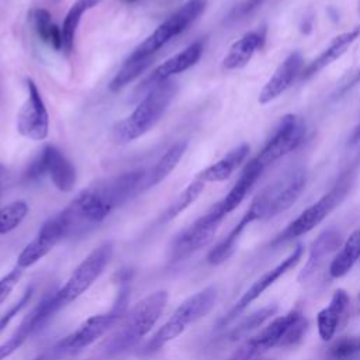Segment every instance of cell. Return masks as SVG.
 <instances>
[{
	"label": "cell",
	"mask_w": 360,
	"mask_h": 360,
	"mask_svg": "<svg viewBox=\"0 0 360 360\" xmlns=\"http://www.w3.org/2000/svg\"><path fill=\"white\" fill-rule=\"evenodd\" d=\"M28 97L17 114L18 132L30 139L42 141L48 135L49 115L37 84L27 79Z\"/></svg>",
	"instance_id": "4fadbf2b"
},
{
	"label": "cell",
	"mask_w": 360,
	"mask_h": 360,
	"mask_svg": "<svg viewBox=\"0 0 360 360\" xmlns=\"http://www.w3.org/2000/svg\"><path fill=\"white\" fill-rule=\"evenodd\" d=\"M263 172H264V167L262 165H259L255 160V158L243 167V170H242L239 179L235 181L233 187L228 191V194L221 201H218V204L225 215L232 212L245 200V197L248 195V193L250 191L253 184L259 180V177L262 176Z\"/></svg>",
	"instance_id": "7402d4cb"
},
{
	"label": "cell",
	"mask_w": 360,
	"mask_h": 360,
	"mask_svg": "<svg viewBox=\"0 0 360 360\" xmlns=\"http://www.w3.org/2000/svg\"><path fill=\"white\" fill-rule=\"evenodd\" d=\"M145 176L143 169H135L100 180L82 190L59 212L66 226V236L86 232L103 222L114 208L142 191Z\"/></svg>",
	"instance_id": "6da1fadb"
},
{
	"label": "cell",
	"mask_w": 360,
	"mask_h": 360,
	"mask_svg": "<svg viewBox=\"0 0 360 360\" xmlns=\"http://www.w3.org/2000/svg\"><path fill=\"white\" fill-rule=\"evenodd\" d=\"M277 312V305L276 304H270L253 314H250L249 316H246L242 322H239L229 333V339L231 340H239L245 336H248L250 332L256 330L257 328H260L267 319H270L274 314Z\"/></svg>",
	"instance_id": "1f68e13d"
},
{
	"label": "cell",
	"mask_w": 360,
	"mask_h": 360,
	"mask_svg": "<svg viewBox=\"0 0 360 360\" xmlns=\"http://www.w3.org/2000/svg\"><path fill=\"white\" fill-rule=\"evenodd\" d=\"M304 253V246L302 245H297L294 248V250L281 262L278 263L276 267H273L271 270H269L267 273H264L262 277H259L245 292L243 295L236 301V304L218 321L217 328H224L228 323H231L239 314L243 312V309L252 304L257 297L262 295V292L264 290H267L271 284H274L283 274H285L288 270H291L292 267L297 266V263L300 262L301 256Z\"/></svg>",
	"instance_id": "7c38bea8"
},
{
	"label": "cell",
	"mask_w": 360,
	"mask_h": 360,
	"mask_svg": "<svg viewBox=\"0 0 360 360\" xmlns=\"http://www.w3.org/2000/svg\"><path fill=\"white\" fill-rule=\"evenodd\" d=\"M360 259V228L356 229L343 243L342 249L333 257L329 266V274L333 278L342 277Z\"/></svg>",
	"instance_id": "4316f807"
},
{
	"label": "cell",
	"mask_w": 360,
	"mask_h": 360,
	"mask_svg": "<svg viewBox=\"0 0 360 360\" xmlns=\"http://www.w3.org/2000/svg\"><path fill=\"white\" fill-rule=\"evenodd\" d=\"M28 205L25 201H13L0 208V235L15 229L27 217Z\"/></svg>",
	"instance_id": "d6a6232c"
},
{
	"label": "cell",
	"mask_w": 360,
	"mask_h": 360,
	"mask_svg": "<svg viewBox=\"0 0 360 360\" xmlns=\"http://www.w3.org/2000/svg\"><path fill=\"white\" fill-rule=\"evenodd\" d=\"M224 217L225 214L221 210L219 204L217 202L215 205H212L207 214L200 217L174 238L170 248V260H183L208 245L212 240Z\"/></svg>",
	"instance_id": "9c48e42d"
},
{
	"label": "cell",
	"mask_w": 360,
	"mask_h": 360,
	"mask_svg": "<svg viewBox=\"0 0 360 360\" xmlns=\"http://www.w3.org/2000/svg\"><path fill=\"white\" fill-rule=\"evenodd\" d=\"M112 250L114 245L111 242H104L93 249L72 271L66 283L35 308L39 321L42 323L48 322L59 309L84 294L110 263Z\"/></svg>",
	"instance_id": "7a4b0ae2"
},
{
	"label": "cell",
	"mask_w": 360,
	"mask_h": 360,
	"mask_svg": "<svg viewBox=\"0 0 360 360\" xmlns=\"http://www.w3.org/2000/svg\"><path fill=\"white\" fill-rule=\"evenodd\" d=\"M176 94V83L165 80L148 90L135 110L112 128L114 139L120 143L131 142L146 134L163 115Z\"/></svg>",
	"instance_id": "5b68a950"
},
{
	"label": "cell",
	"mask_w": 360,
	"mask_h": 360,
	"mask_svg": "<svg viewBox=\"0 0 360 360\" xmlns=\"http://www.w3.org/2000/svg\"><path fill=\"white\" fill-rule=\"evenodd\" d=\"M31 18H32V22H34L38 37L44 42L52 45L56 51H62V48H63L62 30L59 27H56L55 24H52L49 11L45 8H37V10H34Z\"/></svg>",
	"instance_id": "f546056e"
},
{
	"label": "cell",
	"mask_w": 360,
	"mask_h": 360,
	"mask_svg": "<svg viewBox=\"0 0 360 360\" xmlns=\"http://www.w3.org/2000/svg\"><path fill=\"white\" fill-rule=\"evenodd\" d=\"M41 153L46 163V173L55 187L63 193L72 191L76 183V170L72 162L53 145H46Z\"/></svg>",
	"instance_id": "ffe728a7"
},
{
	"label": "cell",
	"mask_w": 360,
	"mask_h": 360,
	"mask_svg": "<svg viewBox=\"0 0 360 360\" xmlns=\"http://www.w3.org/2000/svg\"><path fill=\"white\" fill-rule=\"evenodd\" d=\"M340 245H342V235L338 229L329 228V229L323 231L322 233H319L318 238L312 242L308 260H307L304 269L301 270L298 280L304 281L309 276H312L318 270V267L321 266L323 259L328 255H330L332 252H335L338 248H340Z\"/></svg>",
	"instance_id": "603a6c76"
},
{
	"label": "cell",
	"mask_w": 360,
	"mask_h": 360,
	"mask_svg": "<svg viewBox=\"0 0 360 360\" xmlns=\"http://www.w3.org/2000/svg\"><path fill=\"white\" fill-rule=\"evenodd\" d=\"M55 359H58V356L53 353V350H49V352L41 353V354L37 356L34 360H55Z\"/></svg>",
	"instance_id": "7bdbcfd3"
},
{
	"label": "cell",
	"mask_w": 360,
	"mask_h": 360,
	"mask_svg": "<svg viewBox=\"0 0 360 360\" xmlns=\"http://www.w3.org/2000/svg\"><path fill=\"white\" fill-rule=\"evenodd\" d=\"M204 190V181L195 179L194 181H191L173 201L172 204L166 208V211L163 212V217L162 219L166 222V221H170L173 218H176L180 212H183L187 207H190L198 197L200 194L202 193Z\"/></svg>",
	"instance_id": "4dcf8cb0"
},
{
	"label": "cell",
	"mask_w": 360,
	"mask_h": 360,
	"mask_svg": "<svg viewBox=\"0 0 360 360\" xmlns=\"http://www.w3.org/2000/svg\"><path fill=\"white\" fill-rule=\"evenodd\" d=\"M46 174V163L44 155L39 153L25 169L24 180L25 181H38Z\"/></svg>",
	"instance_id": "74e56055"
},
{
	"label": "cell",
	"mask_w": 360,
	"mask_h": 360,
	"mask_svg": "<svg viewBox=\"0 0 360 360\" xmlns=\"http://www.w3.org/2000/svg\"><path fill=\"white\" fill-rule=\"evenodd\" d=\"M263 214L262 211L259 210V207L256 204H253V201L250 202L249 208L246 210V212L243 214V217L239 219V222L233 226V229L217 245L211 249V252L208 253L207 259H208V263L211 264H221L224 263L225 260H228L235 249H236V243L240 238V235L243 233V231L246 229V226L255 221H259V219H263L262 218Z\"/></svg>",
	"instance_id": "44dd1931"
},
{
	"label": "cell",
	"mask_w": 360,
	"mask_h": 360,
	"mask_svg": "<svg viewBox=\"0 0 360 360\" xmlns=\"http://www.w3.org/2000/svg\"><path fill=\"white\" fill-rule=\"evenodd\" d=\"M301 314L300 308H294L290 312H287L283 316L276 318L273 322H270L269 326H266L263 330H260L253 338L248 339L229 360H253L267 352L269 349L278 345L281 340L284 332L290 326V323Z\"/></svg>",
	"instance_id": "9a60e30c"
},
{
	"label": "cell",
	"mask_w": 360,
	"mask_h": 360,
	"mask_svg": "<svg viewBox=\"0 0 360 360\" xmlns=\"http://www.w3.org/2000/svg\"><path fill=\"white\" fill-rule=\"evenodd\" d=\"M217 297V287L208 285L201 291L193 294L187 300H184L172 314V316L145 343L139 354H153L158 350H160L165 345L179 338L191 323L205 316L214 308Z\"/></svg>",
	"instance_id": "8992f818"
},
{
	"label": "cell",
	"mask_w": 360,
	"mask_h": 360,
	"mask_svg": "<svg viewBox=\"0 0 360 360\" xmlns=\"http://www.w3.org/2000/svg\"><path fill=\"white\" fill-rule=\"evenodd\" d=\"M31 336L30 332L24 328V325L21 323L18 326V329L13 333V336H10L6 342H3L0 345V360H6L7 357H10L14 352H17L21 345L27 340V338Z\"/></svg>",
	"instance_id": "d590c367"
},
{
	"label": "cell",
	"mask_w": 360,
	"mask_h": 360,
	"mask_svg": "<svg viewBox=\"0 0 360 360\" xmlns=\"http://www.w3.org/2000/svg\"><path fill=\"white\" fill-rule=\"evenodd\" d=\"M187 149V142L186 141H179L173 143L156 162V165L146 172V176L142 183V191L159 184L162 180H165L170 172L177 166L180 159L183 158L184 152Z\"/></svg>",
	"instance_id": "484cf974"
},
{
	"label": "cell",
	"mask_w": 360,
	"mask_h": 360,
	"mask_svg": "<svg viewBox=\"0 0 360 360\" xmlns=\"http://www.w3.org/2000/svg\"><path fill=\"white\" fill-rule=\"evenodd\" d=\"M347 305H349V295L345 290L339 288L333 292L329 305L322 311H319L316 322H318V333L322 340L328 342L333 338L339 319L342 314L346 311Z\"/></svg>",
	"instance_id": "d4e9b609"
},
{
	"label": "cell",
	"mask_w": 360,
	"mask_h": 360,
	"mask_svg": "<svg viewBox=\"0 0 360 360\" xmlns=\"http://www.w3.org/2000/svg\"><path fill=\"white\" fill-rule=\"evenodd\" d=\"M127 3H135V1H139V0H125Z\"/></svg>",
	"instance_id": "f6af8a7d"
},
{
	"label": "cell",
	"mask_w": 360,
	"mask_h": 360,
	"mask_svg": "<svg viewBox=\"0 0 360 360\" xmlns=\"http://www.w3.org/2000/svg\"><path fill=\"white\" fill-rule=\"evenodd\" d=\"M21 276H22V269L15 266L13 270H10L6 276L0 278V304H3V301L10 295L13 288L20 281Z\"/></svg>",
	"instance_id": "8d00e7d4"
},
{
	"label": "cell",
	"mask_w": 360,
	"mask_h": 360,
	"mask_svg": "<svg viewBox=\"0 0 360 360\" xmlns=\"http://www.w3.org/2000/svg\"><path fill=\"white\" fill-rule=\"evenodd\" d=\"M153 62V55L152 56H145V58H136V59H127L122 68L115 73L112 80L108 84L110 91L117 93L127 87L129 83H132L136 77H139Z\"/></svg>",
	"instance_id": "f1b7e54d"
},
{
	"label": "cell",
	"mask_w": 360,
	"mask_h": 360,
	"mask_svg": "<svg viewBox=\"0 0 360 360\" xmlns=\"http://www.w3.org/2000/svg\"><path fill=\"white\" fill-rule=\"evenodd\" d=\"M127 302H128V288L122 287L118 292V297L108 312L93 315L86 319L77 329L72 333L66 335L60 339L56 346L52 349L53 353L60 356H70L82 352L87 346L93 345L98 338H101L107 330H110L127 312Z\"/></svg>",
	"instance_id": "52a82bcc"
},
{
	"label": "cell",
	"mask_w": 360,
	"mask_h": 360,
	"mask_svg": "<svg viewBox=\"0 0 360 360\" xmlns=\"http://www.w3.org/2000/svg\"><path fill=\"white\" fill-rule=\"evenodd\" d=\"M308 329V321L307 318L302 315V312L290 323V326L287 328V330L284 332L281 340L278 342V347H290V346H295L305 335Z\"/></svg>",
	"instance_id": "e575fe53"
},
{
	"label": "cell",
	"mask_w": 360,
	"mask_h": 360,
	"mask_svg": "<svg viewBox=\"0 0 360 360\" xmlns=\"http://www.w3.org/2000/svg\"><path fill=\"white\" fill-rule=\"evenodd\" d=\"M359 14H360V0H359Z\"/></svg>",
	"instance_id": "bcb514c9"
},
{
	"label": "cell",
	"mask_w": 360,
	"mask_h": 360,
	"mask_svg": "<svg viewBox=\"0 0 360 360\" xmlns=\"http://www.w3.org/2000/svg\"><path fill=\"white\" fill-rule=\"evenodd\" d=\"M167 292L158 290L138 301L125 312L117 330L104 345L105 356H117L135 347L155 326L166 304Z\"/></svg>",
	"instance_id": "3957f363"
},
{
	"label": "cell",
	"mask_w": 360,
	"mask_h": 360,
	"mask_svg": "<svg viewBox=\"0 0 360 360\" xmlns=\"http://www.w3.org/2000/svg\"><path fill=\"white\" fill-rule=\"evenodd\" d=\"M360 83V68H357L356 70H353L350 75H347L336 87L335 93L332 94L333 100H338L340 97H343L347 91H350L356 84Z\"/></svg>",
	"instance_id": "f35d334b"
},
{
	"label": "cell",
	"mask_w": 360,
	"mask_h": 360,
	"mask_svg": "<svg viewBox=\"0 0 360 360\" xmlns=\"http://www.w3.org/2000/svg\"><path fill=\"white\" fill-rule=\"evenodd\" d=\"M360 37V27H356L347 32H343L332 39V42L314 59L311 60L307 66L302 68L301 80H308L312 76H315L318 72L329 66L332 62L339 59L352 45L353 42Z\"/></svg>",
	"instance_id": "d6986e66"
},
{
	"label": "cell",
	"mask_w": 360,
	"mask_h": 360,
	"mask_svg": "<svg viewBox=\"0 0 360 360\" xmlns=\"http://www.w3.org/2000/svg\"><path fill=\"white\" fill-rule=\"evenodd\" d=\"M205 7L207 0H187L176 13L159 24L158 28L134 49L128 59L152 56L172 38L186 31L205 11Z\"/></svg>",
	"instance_id": "ba28073f"
},
{
	"label": "cell",
	"mask_w": 360,
	"mask_h": 360,
	"mask_svg": "<svg viewBox=\"0 0 360 360\" xmlns=\"http://www.w3.org/2000/svg\"><path fill=\"white\" fill-rule=\"evenodd\" d=\"M359 298H360V297H359Z\"/></svg>",
	"instance_id": "7dc6e473"
},
{
	"label": "cell",
	"mask_w": 360,
	"mask_h": 360,
	"mask_svg": "<svg viewBox=\"0 0 360 360\" xmlns=\"http://www.w3.org/2000/svg\"><path fill=\"white\" fill-rule=\"evenodd\" d=\"M250 146L248 143H240L239 146L229 150L224 158H221L218 162L212 163L211 166L201 170L195 179L204 181V183H217L224 181L231 177V174L245 162L246 156L249 155Z\"/></svg>",
	"instance_id": "cb8c5ba5"
},
{
	"label": "cell",
	"mask_w": 360,
	"mask_h": 360,
	"mask_svg": "<svg viewBox=\"0 0 360 360\" xmlns=\"http://www.w3.org/2000/svg\"><path fill=\"white\" fill-rule=\"evenodd\" d=\"M204 51V44L202 41H195L193 44H190L186 49H183L181 52L173 55L172 58L166 59L163 63H160L149 76V79L142 84V87H148L152 89L155 84L169 80L172 76L181 73L187 69H190L191 66H194Z\"/></svg>",
	"instance_id": "e0dca14e"
},
{
	"label": "cell",
	"mask_w": 360,
	"mask_h": 360,
	"mask_svg": "<svg viewBox=\"0 0 360 360\" xmlns=\"http://www.w3.org/2000/svg\"><path fill=\"white\" fill-rule=\"evenodd\" d=\"M304 138L305 124L297 115L287 114L280 120L255 160L266 169L287 153L295 150L302 143Z\"/></svg>",
	"instance_id": "30bf717a"
},
{
	"label": "cell",
	"mask_w": 360,
	"mask_h": 360,
	"mask_svg": "<svg viewBox=\"0 0 360 360\" xmlns=\"http://www.w3.org/2000/svg\"><path fill=\"white\" fill-rule=\"evenodd\" d=\"M101 0H77L72 4L69 8L63 24H62V39H63V51L66 53H70L73 51L75 45V38H76V31L80 24V20L83 14L93 7H96Z\"/></svg>",
	"instance_id": "83f0119b"
},
{
	"label": "cell",
	"mask_w": 360,
	"mask_h": 360,
	"mask_svg": "<svg viewBox=\"0 0 360 360\" xmlns=\"http://www.w3.org/2000/svg\"><path fill=\"white\" fill-rule=\"evenodd\" d=\"M264 0H243L242 3H239L232 13L229 14L231 20H239L243 18L246 15H249L250 13H253L256 8H259L263 4Z\"/></svg>",
	"instance_id": "ab89813d"
},
{
	"label": "cell",
	"mask_w": 360,
	"mask_h": 360,
	"mask_svg": "<svg viewBox=\"0 0 360 360\" xmlns=\"http://www.w3.org/2000/svg\"><path fill=\"white\" fill-rule=\"evenodd\" d=\"M359 143H360V124L353 129V132L350 134L349 141H347L349 146H356Z\"/></svg>",
	"instance_id": "b9f144b4"
},
{
	"label": "cell",
	"mask_w": 360,
	"mask_h": 360,
	"mask_svg": "<svg viewBox=\"0 0 360 360\" xmlns=\"http://www.w3.org/2000/svg\"><path fill=\"white\" fill-rule=\"evenodd\" d=\"M267 37L266 27H260L255 31H249L235 41L222 60V66L226 70H236L245 68L253 55L264 46Z\"/></svg>",
	"instance_id": "ac0fdd59"
},
{
	"label": "cell",
	"mask_w": 360,
	"mask_h": 360,
	"mask_svg": "<svg viewBox=\"0 0 360 360\" xmlns=\"http://www.w3.org/2000/svg\"><path fill=\"white\" fill-rule=\"evenodd\" d=\"M4 173H6V169H4L3 165H0V181H1V179L4 177Z\"/></svg>",
	"instance_id": "ee69618b"
},
{
	"label": "cell",
	"mask_w": 360,
	"mask_h": 360,
	"mask_svg": "<svg viewBox=\"0 0 360 360\" xmlns=\"http://www.w3.org/2000/svg\"><path fill=\"white\" fill-rule=\"evenodd\" d=\"M307 183V174L302 167H295L269 184L259 194L267 207V217L271 218L288 210L301 195Z\"/></svg>",
	"instance_id": "8fae6325"
},
{
	"label": "cell",
	"mask_w": 360,
	"mask_h": 360,
	"mask_svg": "<svg viewBox=\"0 0 360 360\" xmlns=\"http://www.w3.org/2000/svg\"><path fill=\"white\" fill-rule=\"evenodd\" d=\"M304 68V59L302 55L295 51L291 52L274 70L271 77L267 80V83L263 86L260 94H259V103L267 104L277 97H280L285 90H288L292 83L297 80V77L301 76Z\"/></svg>",
	"instance_id": "2e32d148"
},
{
	"label": "cell",
	"mask_w": 360,
	"mask_h": 360,
	"mask_svg": "<svg viewBox=\"0 0 360 360\" xmlns=\"http://www.w3.org/2000/svg\"><path fill=\"white\" fill-rule=\"evenodd\" d=\"M66 236V226L60 214L46 219L34 239L25 245L21 253L17 257V267L27 269L39 262L44 256H46L55 245Z\"/></svg>",
	"instance_id": "5bb4252c"
},
{
	"label": "cell",
	"mask_w": 360,
	"mask_h": 360,
	"mask_svg": "<svg viewBox=\"0 0 360 360\" xmlns=\"http://www.w3.org/2000/svg\"><path fill=\"white\" fill-rule=\"evenodd\" d=\"M30 297H31V290H28V291H25V294L21 297V300L0 319V335H1V332L6 329V326L11 322V319L25 307V304H28V300H30Z\"/></svg>",
	"instance_id": "60d3db41"
},
{
	"label": "cell",
	"mask_w": 360,
	"mask_h": 360,
	"mask_svg": "<svg viewBox=\"0 0 360 360\" xmlns=\"http://www.w3.org/2000/svg\"><path fill=\"white\" fill-rule=\"evenodd\" d=\"M329 360H354L360 356V336L338 339L326 353Z\"/></svg>",
	"instance_id": "836d02e7"
},
{
	"label": "cell",
	"mask_w": 360,
	"mask_h": 360,
	"mask_svg": "<svg viewBox=\"0 0 360 360\" xmlns=\"http://www.w3.org/2000/svg\"><path fill=\"white\" fill-rule=\"evenodd\" d=\"M360 163V159L353 160L339 176L336 183L329 188L328 193H325L318 201L311 204L308 208H305L292 222H290L271 242V246H277L281 243H285L288 240H292L295 238H300L305 235L307 232L312 231L316 225H319L347 195L354 176L357 166Z\"/></svg>",
	"instance_id": "277c9868"
}]
</instances>
